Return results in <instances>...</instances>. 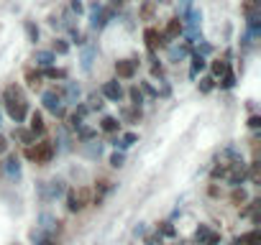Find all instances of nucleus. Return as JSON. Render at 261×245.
Masks as SVG:
<instances>
[{
    "instance_id": "1",
    "label": "nucleus",
    "mask_w": 261,
    "mask_h": 245,
    "mask_svg": "<svg viewBox=\"0 0 261 245\" xmlns=\"http://www.w3.org/2000/svg\"><path fill=\"white\" fill-rule=\"evenodd\" d=\"M54 154H57V148H54V143H49V141H41V143L26 148V159L36 161L39 166H46V164L54 159Z\"/></svg>"
},
{
    "instance_id": "2",
    "label": "nucleus",
    "mask_w": 261,
    "mask_h": 245,
    "mask_svg": "<svg viewBox=\"0 0 261 245\" xmlns=\"http://www.w3.org/2000/svg\"><path fill=\"white\" fill-rule=\"evenodd\" d=\"M41 102L54 117H64V100H62V95L57 89H46L41 95Z\"/></svg>"
},
{
    "instance_id": "3",
    "label": "nucleus",
    "mask_w": 261,
    "mask_h": 245,
    "mask_svg": "<svg viewBox=\"0 0 261 245\" xmlns=\"http://www.w3.org/2000/svg\"><path fill=\"white\" fill-rule=\"evenodd\" d=\"M136 69H139V62L136 59H120V62H115L118 79H134L136 77Z\"/></svg>"
},
{
    "instance_id": "4",
    "label": "nucleus",
    "mask_w": 261,
    "mask_h": 245,
    "mask_svg": "<svg viewBox=\"0 0 261 245\" xmlns=\"http://www.w3.org/2000/svg\"><path fill=\"white\" fill-rule=\"evenodd\" d=\"M144 41H146V49L154 54L159 46H167V41H164V36H162V31L159 28H154V26H149L146 31H144Z\"/></svg>"
},
{
    "instance_id": "5",
    "label": "nucleus",
    "mask_w": 261,
    "mask_h": 245,
    "mask_svg": "<svg viewBox=\"0 0 261 245\" xmlns=\"http://www.w3.org/2000/svg\"><path fill=\"white\" fill-rule=\"evenodd\" d=\"M225 179H228L233 187H238V184L246 179V164H243L241 159H236L233 164H228V174H225Z\"/></svg>"
},
{
    "instance_id": "6",
    "label": "nucleus",
    "mask_w": 261,
    "mask_h": 245,
    "mask_svg": "<svg viewBox=\"0 0 261 245\" xmlns=\"http://www.w3.org/2000/svg\"><path fill=\"white\" fill-rule=\"evenodd\" d=\"M6 107H8V115H11L13 122H23V120L29 117V102H26V100L11 102V105H6Z\"/></svg>"
},
{
    "instance_id": "7",
    "label": "nucleus",
    "mask_w": 261,
    "mask_h": 245,
    "mask_svg": "<svg viewBox=\"0 0 261 245\" xmlns=\"http://www.w3.org/2000/svg\"><path fill=\"white\" fill-rule=\"evenodd\" d=\"M113 16V11H105V8H100V6H92V16H90V26L95 28V31H100V28H105V23H108V18Z\"/></svg>"
},
{
    "instance_id": "8",
    "label": "nucleus",
    "mask_w": 261,
    "mask_h": 245,
    "mask_svg": "<svg viewBox=\"0 0 261 245\" xmlns=\"http://www.w3.org/2000/svg\"><path fill=\"white\" fill-rule=\"evenodd\" d=\"M182 34H185V23H182L179 18H172V21L167 23V28L162 31V36H164V41H167V44H169L172 39H179Z\"/></svg>"
},
{
    "instance_id": "9",
    "label": "nucleus",
    "mask_w": 261,
    "mask_h": 245,
    "mask_svg": "<svg viewBox=\"0 0 261 245\" xmlns=\"http://www.w3.org/2000/svg\"><path fill=\"white\" fill-rule=\"evenodd\" d=\"M100 92H102V97H108V100H113V102H120V97H123V87H120V82H118V79L105 82Z\"/></svg>"
},
{
    "instance_id": "10",
    "label": "nucleus",
    "mask_w": 261,
    "mask_h": 245,
    "mask_svg": "<svg viewBox=\"0 0 261 245\" xmlns=\"http://www.w3.org/2000/svg\"><path fill=\"white\" fill-rule=\"evenodd\" d=\"M57 92L62 95V100H64V102H77V100H80V95H82L80 84H77V82H67V79H64V87H62V89H57Z\"/></svg>"
},
{
    "instance_id": "11",
    "label": "nucleus",
    "mask_w": 261,
    "mask_h": 245,
    "mask_svg": "<svg viewBox=\"0 0 261 245\" xmlns=\"http://www.w3.org/2000/svg\"><path fill=\"white\" fill-rule=\"evenodd\" d=\"M57 227V220L49 215V212H44L41 217H39V222H36V237H44V235H51V230Z\"/></svg>"
},
{
    "instance_id": "12",
    "label": "nucleus",
    "mask_w": 261,
    "mask_h": 245,
    "mask_svg": "<svg viewBox=\"0 0 261 245\" xmlns=\"http://www.w3.org/2000/svg\"><path fill=\"white\" fill-rule=\"evenodd\" d=\"M54 62H57V54H54L51 49H49V51H41V49L34 51V64H36V67H44V69H46V67H54Z\"/></svg>"
},
{
    "instance_id": "13",
    "label": "nucleus",
    "mask_w": 261,
    "mask_h": 245,
    "mask_svg": "<svg viewBox=\"0 0 261 245\" xmlns=\"http://www.w3.org/2000/svg\"><path fill=\"white\" fill-rule=\"evenodd\" d=\"M113 189V181H108V179H102V181H97V187H95V192H92V202L95 204H100L102 199H105V194Z\"/></svg>"
},
{
    "instance_id": "14",
    "label": "nucleus",
    "mask_w": 261,
    "mask_h": 245,
    "mask_svg": "<svg viewBox=\"0 0 261 245\" xmlns=\"http://www.w3.org/2000/svg\"><path fill=\"white\" fill-rule=\"evenodd\" d=\"M29 126H31V133L34 136H41L44 131H46V122H44V115L36 110V112H31V122H29Z\"/></svg>"
},
{
    "instance_id": "15",
    "label": "nucleus",
    "mask_w": 261,
    "mask_h": 245,
    "mask_svg": "<svg viewBox=\"0 0 261 245\" xmlns=\"http://www.w3.org/2000/svg\"><path fill=\"white\" fill-rule=\"evenodd\" d=\"M100 131H102V133H118V131H120V122H118V117L105 115V117L100 120Z\"/></svg>"
},
{
    "instance_id": "16",
    "label": "nucleus",
    "mask_w": 261,
    "mask_h": 245,
    "mask_svg": "<svg viewBox=\"0 0 261 245\" xmlns=\"http://www.w3.org/2000/svg\"><path fill=\"white\" fill-rule=\"evenodd\" d=\"M18 100H23L21 87H16V84L6 87V92H3V102H6V105H11V102H18Z\"/></svg>"
},
{
    "instance_id": "17",
    "label": "nucleus",
    "mask_w": 261,
    "mask_h": 245,
    "mask_svg": "<svg viewBox=\"0 0 261 245\" xmlns=\"http://www.w3.org/2000/svg\"><path fill=\"white\" fill-rule=\"evenodd\" d=\"M62 194H64V181H59V179L46 181V197H49V199H57V197H62Z\"/></svg>"
},
{
    "instance_id": "18",
    "label": "nucleus",
    "mask_w": 261,
    "mask_h": 245,
    "mask_svg": "<svg viewBox=\"0 0 261 245\" xmlns=\"http://www.w3.org/2000/svg\"><path fill=\"white\" fill-rule=\"evenodd\" d=\"M6 171H8L11 179H18V176H21V161H18L16 156H8V159H6Z\"/></svg>"
},
{
    "instance_id": "19",
    "label": "nucleus",
    "mask_w": 261,
    "mask_h": 245,
    "mask_svg": "<svg viewBox=\"0 0 261 245\" xmlns=\"http://www.w3.org/2000/svg\"><path fill=\"white\" fill-rule=\"evenodd\" d=\"M74 197H77L80 207L85 209V207L92 202V189H90V187H80V189H74Z\"/></svg>"
},
{
    "instance_id": "20",
    "label": "nucleus",
    "mask_w": 261,
    "mask_h": 245,
    "mask_svg": "<svg viewBox=\"0 0 261 245\" xmlns=\"http://www.w3.org/2000/svg\"><path fill=\"white\" fill-rule=\"evenodd\" d=\"M251 242H261V232L258 230H251V232H246V235H241L236 240V245H251Z\"/></svg>"
},
{
    "instance_id": "21",
    "label": "nucleus",
    "mask_w": 261,
    "mask_h": 245,
    "mask_svg": "<svg viewBox=\"0 0 261 245\" xmlns=\"http://www.w3.org/2000/svg\"><path fill=\"white\" fill-rule=\"evenodd\" d=\"M210 67H213V77H215V79H220V77H223V74H225V72L230 69L225 59H215V62H213Z\"/></svg>"
},
{
    "instance_id": "22",
    "label": "nucleus",
    "mask_w": 261,
    "mask_h": 245,
    "mask_svg": "<svg viewBox=\"0 0 261 245\" xmlns=\"http://www.w3.org/2000/svg\"><path fill=\"white\" fill-rule=\"evenodd\" d=\"M41 72H34V69H26V82H29V87L31 89H39L41 87Z\"/></svg>"
},
{
    "instance_id": "23",
    "label": "nucleus",
    "mask_w": 261,
    "mask_h": 245,
    "mask_svg": "<svg viewBox=\"0 0 261 245\" xmlns=\"http://www.w3.org/2000/svg\"><path fill=\"white\" fill-rule=\"evenodd\" d=\"M205 67H207L205 56H202V54H195V56H192V69H190V74H192V77H197V72H202Z\"/></svg>"
},
{
    "instance_id": "24",
    "label": "nucleus",
    "mask_w": 261,
    "mask_h": 245,
    "mask_svg": "<svg viewBox=\"0 0 261 245\" xmlns=\"http://www.w3.org/2000/svg\"><path fill=\"white\" fill-rule=\"evenodd\" d=\"M74 133H77V141H80V143H87V141H95V136H97V133H95L92 128H85V126H82V128H77Z\"/></svg>"
},
{
    "instance_id": "25",
    "label": "nucleus",
    "mask_w": 261,
    "mask_h": 245,
    "mask_svg": "<svg viewBox=\"0 0 261 245\" xmlns=\"http://www.w3.org/2000/svg\"><path fill=\"white\" fill-rule=\"evenodd\" d=\"M136 141H139V136H136V133H125V136H123V138H120V141L115 143V148H120V151H125L128 146H134Z\"/></svg>"
},
{
    "instance_id": "26",
    "label": "nucleus",
    "mask_w": 261,
    "mask_h": 245,
    "mask_svg": "<svg viewBox=\"0 0 261 245\" xmlns=\"http://www.w3.org/2000/svg\"><path fill=\"white\" fill-rule=\"evenodd\" d=\"M41 77H46V79H67V72H64V69H54V67H46V69L41 72Z\"/></svg>"
},
{
    "instance_id": "27",
    "label": "nucleus",
    "mask_w": 261,
    "mask_h": 245,
    "mask_svg": "<svg viewBox=\"0 0 261 245\" xmlns=\"http://www.w3.org/2000/svg\"><path fill=\"white\" fill-rule=\"evenodd\" d=\"M128 97H130V105H134V107H141V102H144V92H141L139 87H130V89H128Z\"/></svg>"
},
{
    "instance_id": "28",
    "label": "nucleus",
    "mask_w": 261,
    "mask_h": 245,
    "mask_svg": "<svg viewBox=\"0 0 261 245\" xmlns=\"http://www.w3.org/2000/svg\"><path fill=\"white\" fill-rule=\"evenodd\" d=\"M92 59H95V49H92V46H87V49L82 51V69H85V72H90Z\"/></svg>"
},
{
    "instance_id": "29",
    "label": "nucleus",
    "mask_w": 261,
    "mask_h": 245,
    "mask_svg": "<svg viewBox=\"0 0 261 245\" xmlns=\"http://www.w3.org/2000/svg\"><path fill=\"white\" fill-rule=\"evenodd\" d=\"M218 84H220L223 89H233V87H236V74H233V72L228 69V72H225V74L220 77V82H218Z\"/></svg>"
},
{
    "instance_id": "30",
    "label": "nucleus",
    "mask_w": 261,
    "mask_h": 245,
    "mask_svg": "<svg viewBox=\"0 0 261 245\" xmlns=\"http://www.w3.org/2000/svg\"><path fill=\"white\" fill-rule=\"evenodd\" d=\"M67 209H69V212H82V207H80V202H77V197H74V189L67 192Z\"/></svg>"
},
{
    "instance_id": "31",
    "label": "nucleus",
    "mask_w": 261,
    "mask_h": 245,
    "mask_svg": "<svg viewBox=\"0 0 261 245\" xmlns=\"http://www.w3.org/2000/svg\"><path fill=\"white\" fill-rule=\"evenodd\" d=\"M100 151H102V146H100L97 141H87V143H85V154H87V156L95 159V156H100Z\"/></svg>"
},
{
    "instance_id": "32",
    "label": "nucleus",
    "mask_w": 261,
    "mask_h": 245,
    "mask_svg": "<svg viewBox=\"0 0 261 245\" xmlns=\"http://www.w3.org/2000/svg\"><path fill=\"white\" fill-rule=\"evenodd\" d=\"M51 51H54V54H67V51H69V44H67L64 39H54Z\"/></svg>"
},
{
    "instance_id": "33",
    "label": "nucleus",
    "mask_w": 261,
    "mask_h": 245,
    "mask_svg": "<svg viewBox=\"0 0 261 245\" xmlns=\"http://www.w3.org/2000/svg\"><path fill=\"white\" fill-rule=\"evenodd\" d=\"M215 89V77H205V79H200V92H213Z\"/></svg>"
},
{
    "instance_id": "34",
    "label": "nucleus",
    "mask_w": 261,
    "mask_h": 245,
    "mask_svg": "<svg viewBox=\"0 0 261 245\" xmlns=\"http://www.w3.org/2000/svg\"><path fill=\"white\" fill-rule=\"evenodd\" d=\"M246 199H248V197H246V192L236 187V189H233V194H230V202H233V204H243Z\"/></svg>"
},
{
    "instance_id": "35",
    "label": "nucleus",
    "mask_w": 261,
    "mask_h": 245,
    "mask_svg": "<svg viewBox=\"0 0 261 245\" xmlns=\"http://www.w3.org/2000/svg\"><path fill=\"white\" fill-rule=\"evenodd\" d=\"M174 232H177V230H174L172 222H162V225H159V235H164V237H174Z\"/></svg>"
},
{
    "instance_id": "36",
    "label": "nucleus",
    "mask_w": 261,
    "mask_h": 245,
    "mask_svg": "<svg viewBox=\"0 0 261 245\" xmlns=\"http://www.w3.org/2000/svg\"><path fill=\"white\" fill-rule=\"evenodd\" d=\"M67 122H69V131H77V128H82V122H85V117H80V115H74V112H72Z\"/></svg>"
},
{
    "instance_id": "37",
    "label": "nucleus",
    "mask_w": 261,
    "mask_h": 245,
    "mask_svg": "<svg viewBox=\"0 0 261 245\" xmlns=\"http://www.w3.org/2000/svg\"><path fill=\"white\" fill-rule=\"evenodd\" d=\"M26 34H29V41H31V44H36V41H39V28H36L31 21L26 23Z\"/></svg>"
},
{
    "instance_id": "38",
    "label": "nucleus",
    "mask_w": 261,
    "mask_h": 245,
    "mask_svg": "<svg viewBox=\"0 0 261 245\" xmlns=\"http://www.w3.org/2000/svg\"><path fill=\"white\" fill-rule=\"evenodd\" d=\"M16 136H18L23 143H29V146H31V143H34V138H36L31 131H23V128H18V131H16Z\"/></svg>"
},
{
    "instance_id": "39",
    "label": "nucleus",
    "mask_w": 261,
    "mask_h": 245,
    "mask_svg": "<svg viewBox=\"0 0 261 245\" xmlns=\"http://www.w3.org/2000/svg\"><path fill=\"white\" fill-rule=\"evenodd\" d=\"M187 56V46H172V59H185Z\"/></svg>"
},
{
    "instance_id": "40",
    "label": "nucleus",
    "mask_w": 261,
    "mask_h": 245,
    "mask_svg": "<svg viewBox=\"0 0 261 245\" xmlns=\"http://www.w3.org/2000/svg\"><path fill=\"white\" fill-rule=\"evenodd\" d=\"M90 105V110H102V100H100V95H90V100H87Z\"/></svg>"
},
{
    "instance_id": "41",
    "label": "nucleus",
    "mask_w": 261,
    "mask_h": 245,
    "mask_svg": "<svg viewBox=\"0 0 261 245\" xmlns=\"http://www.w3.org/2000/svg\"><path fill=\"white\" fill-rule=\"evenodd\" d=\"M123 161H125V156H123V154H118V151L110 156V166H113V169H120V166H123Z\"/></svg>"
},
{
    "instance_id": "42",
    "label": "nucleus",
    "mask_w": 261,
    "mask_h": 245,
    "mask_svg": "<svg viewBox=\"0 0 261 245\" xmlns=\"http://www.w3.org/2000/svg\"><path fill=\"white\" fill-rule=\"evenodd\" d=\"M225 174H228V164H220L213 169V179H225Z\"/></svg>"
},
{
    "instance_id": "43",
    "label": "nucleus",
    "mask_w": 261,
    "mask_h": 245,
    "mask_svg": "<svg viewBox=\"0 0 261 245\" xmlns=\"http://www.w3.org/2000/svg\"><path fill=\"white\" fill-rule=\"evenodd\" d=\"M200 245H220V235L210 230V235H207V237H205V240H202Z\"/></svg>"
},
{
    "instance_id": "44",
    "label": "nucleus",
    "mask_w": 261,
    "mask_h": 245,
    "mask_svg": "<svg viewBox=\"0 0 261 245\" xmlns=\"http://www.w3.org/2000/svg\"><path fill=\"white\" fill-rule=\"evenodd\" d=\"M139 89H141L144 95H149V97H159V89H154V87H151L149 82H144V84H141Z\"/></svg>"
},
{
    "instance_id": "45",
    "label": "nucleus",
    "mask_w": 261,
    "mask_h": 245,
    "mask_svg": "<svg viewBox=\"0 0 261 245\" xmlns=\"http://www.w3.org/2000/svg\"><path fill=\"white\" fill-rule=\"evenodd\" d=\"M207 235H210V227H207V225H200V227H197V232H195L197 242H202V240H205Z\"/></svg>"
},
{
    "instance_id": "46",
    "label": "nucleus",
    "mask_w": 261,
    "mask_h": 245,
    "mask_svg": "<svg viewBox=\"0 0 261 245\" xmlns=\"http://www.w3.org/2000/svg\"><path fill=\"white\" fill-rule=\"evenodd\" d=\"M87 112H90V107H87L85 102H77V107H74V115H80V117H87Z\"/></svg>"
},
{
    "instance_id": "47",
    "label": "nucleus",
    "mask_w": 261,
    "mask_h": 245,
    "mask_svg": "<svg viewBox=\"0 0 261 245\" xmlns=\"http://www.w3.org/2000/svg\"><path fill=\"white\" fill-rule=\"evenodd\" d=\"M36 245H57V240L51 235H44V237H36Z\"/></svg>"
},
{
    "instance_id": "48",
    "label": "nucleus",
    "mask_w": 261,
    "mask_h": 245,
    "mask_svg": "<svg viewBox=\"0 0 261 245\" xmlns=\"http://www.w3.org/2000/svg\"><path fill=\"white\" fill-rule=\"evenodd\" d=\"M248 128H253V131L261 128V117H258V115H251V117H248Z\"/></svg>"
},
{
    "instance_id": "49",
    "label": "nucleus",
    "mask_w": 261,
    "mask_h": 245,
    "mask_svg": "<svg viewBox=\"0 0 261 245\" xmlns=\"http://www.w3.org/2000/svg\"><path fill=\"white\" fill-rule=\"evenodd\" d=\"M8 148H11V146H8V138H6L3 133H0V156L8 154Z\"/></svg>"
},
{
    "instance_id": "50",
    "label": "nucleus",
    "mask_w": 261,
    "mask_h": 245,
    "mask_svg": "<svg viewBox=\"0 0 261 245\" xmlns=\"http://www.w3.org/2000/svg\"><path fill=\"white\" fill-rule=\"evenodd\" d=\"M151 13H154V3H146V6L141 8V16H144V18H151Z\"/></svg>"
},
{
    "instance_id": "51",
    "label": "nucleus",
    "mask_w": 261,
    "mask_h": 245,
    "mask_svg": "<svg viewBox=\"0 0 261 245\" xmlns=\"http://www.w3.org/2000/svg\"><path fill=\"white\" fill-rule=\"evenodd\" d=\"M69 8H72L74 13H82V11H85V6H82V0H72V3H69Z\"/></svg>"
},
{
    "instance_id": "52",
    "label": "nucleus",
    "mask_w": 261,
    "mask_h": 245,
    "mask_svg": "<svg viewBox=\"0 0 261 245\" xmlns=\"http://www.w3.org/2000/svg\"><path fill=\"white\" fill-rule=\"evenodd\" d=\"M246 6H258V0H246Z\"/></svg>"
}]
</instances>
